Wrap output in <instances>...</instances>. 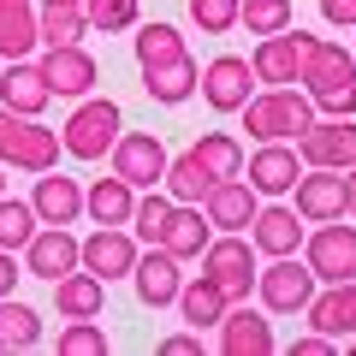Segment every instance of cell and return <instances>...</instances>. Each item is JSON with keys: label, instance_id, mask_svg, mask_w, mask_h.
<instances>
[{"label": "cell", "instance_id": "obj_1", "mask_svg": "<svg viewBox=\"0 0 356 356\" xmlns=\"http://www.w3.org/2000/svg\"><path fill=\"white\" fill-rule=\"evenodd\" d=\"M303 95L315 102L321 119H350L356 113V54L344 42L315 36L309 65H303Z\"/></svg>", "mask_w": 356, "mask_h": 356}, {"label": "cell", "instance_id": "obj_2", "mask_svg": "<svg viewBox=\"0 0 356 356\" xmlns=\"http://www.w3.org/2000/svg\"><path fill=\"white\" fill-rule=\"evenodd\" d=\"M238 119L255 143H291L315 119V102L303 95V83H280V89H255L250 102L238 107Z\"/></svg>", "mask_w": 356, "mask_h": 356}, {"label": "cell", "instance_id": "obj_3", "mask_svg": "<svg viewBox=\"0 0 356 356\" xmlns=\"http://www.w3.org/2000/svg\"><path fill=\"white\" fill-rule=\"evenodd\" d=\"M119 131H125V113H119L113 95H77L72 119L60 125V149L72 154V161H102Z\"/></svg>", "mask_w": 356, "mask_h": 356}, {"label": "cell", "instance_id": "obj_4", "mask_svg": "<svg viewBox=\"0 0 356 356\" xmlns=\"http://www.w3.org/2000/svg\"><path fill=\"white\" fill-rule=\"evenodd\" d=\"M0 166H13V172H48V166H60V131L0 107Z\"/></svg>", "mask_w": 356, "mask_h": 356}, {"label": "cell", "instance_id": "obj_5", "mask_svg": "<svg viewBox=\"0 0 356 356\" xmlns=\"http://www.w3.org/2000/svg\"><path fill=\"white\" fill-rule=\"evenodd\" d=\"M303 261L321 285H339V280H356V220L339 214V220H315V232H303Z\"/></svg>", "mask_w": 356, "mask_h": 356}, {"label": "cell", "instance_id": "obj_6", "mask_svg": "<svg viewBox=\"0 0 356 356\" xmlns=\"http://www.w3.org/2000/svg\"><path fill=\"white\" fill-rule=\"evenodd\" d=\"M315 285L321 280L309 273L303 255H267V267H255V297H261L267 315H303Z\"/></svg>", "mask_w": 356, "mask_h": 356}, {"label": "cell", "instance_id": "obj_7", "mask_svg": "<svg viewBox=\"0 0 356 356\" xmlns=\"http://www.w3.org/2000/svg\"><path fill=\"white\" fill-rule=\"evenodd\" d=\"M196 261H202V273L226 291V303H243V297L255 291V243L243 238V232H214Z\"/></svg>", "mask_w": 356, "mask_h": 356}, {"label": "cell", "instance_id": "obj_8", "mask_svg": "<svg viewBox=\"0 0 356 356\" xmlns=\"http://www.w3.org/2000/svg\"><path fill=\"white\" fill-rule=\"evenodd\" d=\"M309 48H315V36H309V30H291V24L273 30V36H261V42H255V54H250L255 83H267V89H280V83H303Z\"/></svg>", "mask_w": 356, "mask_h": 356}, {"label": "cell", "instance_id": "obj_9", "mask_svg": "<svg viewBox=\"0 0 356 356\" xmlns=\"http://www.w3.org/2000/svg\"><path fill=\"white\" fill-rule=\"evenodd\" d=\"M297 161L303 166H339V172H350L356 166V113L350 119H309L303 131H297Z\"/></svg>", "mask_w": 356, "mask_h": 356}, {"label": "cell", "instance_id": "obj_10", "mask_svg": "<svg viewBox=\"0 0 356 356\" xmlns=\"http://www.w3.org/2000/svg\"><path fill=\"white\" fill-rule=\"evenodd\" d=\"M107 161H113V172L125 178L131 191H154L166 178V143L154 137V131H119L113 137V149H107Z\"/></svg>", "mask_w": 356, "mask_h": 356}, {"label": "cell", "instance_id": "obj_11", "mask_svg": "<svg viewBox=\"0 0 356 356\" xmlns=\"http://www.w3.org/2000/svg\"><path fill=\"white\" fill-rule=\"evenodd\" d=\"M137 250L143 243L131 238V226H95L89 238H77V267H89L95 280H131V267H137Z\"/></svg>", "mask_w": 356, "mask_h": 356}, {"label": "cell", "instance_id": "obj_12", "mask_svg": "<svg viewBox=\"0 0 356 356\" xmlns=\"http://www.w3.org/2000/svg\"><path fill=\"white\" fill-rule=\"evenodd\" d=\"M291 196H297V214L315 226V220H339V214H350V178L339 172V166H303L297 172V184H291Z\"/></svg>", "mask_w": 356, "mask_h": 356}, {"label": "cell", "instance_id": "obj_13", "mask_svg": "<svg viewBox=\"0 0 356 356\" xmlns=\"http://www.w3.org/2000/svg\"><path fill=\"white\" fill-rule=\"evenodd\" d=\"M42 77H48L54 95H65V102H77V95H89V89L102 83V65H95V54L83 48V42H60V48H42Z\"/></svg>", "mask_w": 356, "mask_h": 356}, {"label": "cell", "instance_id": "obj_14", "mask_svg": "<svg viewBox=\"0 0 356 356\" xmlns=\"http://www.w3.org/2000/svg\"><path fill=\"white\" fill-rule=\"evenodd\" d=\"M196 89H202V102L214 107V113H238L255 95V72H250L243 54H214V60L202 65V77H196Z\"/></svg>", "mask_w": 356, "mask_h": 356}, {"label": "cell", "instance_id": "obj_15", "mask_svg": "<svg viewBox=\"0 0 356 356\" xmlns=\"http://www.w3.org/2000/svg\"><path fill=\"white\" fill-rule=\"evenodd\" d=\"M303 232H309V220L297 214L291 202H280V196H261V208H255V220H250L255 255H297L303 250Z\"/></svg>", "mask_w": 356, "mask_h": 356}, {"label": "cell", "instance_id": "obj_16", "mask_svg": "<svg viewBox=\"0 0 356 356\" xmlns=\"http://www.w3.org/2000/svg\"><path fill=\"white\" fill-rule=\"evenodd\" d=\"M255 208H261V196H255V184L243 172L238 178H214L208 196H202V214H208V226H214V232H250Z\"/></svg>", "mask_w": 356, "mask_h": 356}, {"label": "cell", "instance_id": "obj_17", "mask_svg": "<svg viewBox=\"0 0 356 356\" xmlns=\"http://www.w3.org/2000/svg\"><path fill=\"white\" fill-rule=\"evenodd\" d=\"M131 285H137V297H143L149 309H172V303H178V285H184V261L166 255L161 243H149V250H137Z\"/></svg>", "mask_w": 356, "mask_h": 356}, {"label": "cell", "instance_id": "obj_18", "mask_svg": "<svg viewBox=\"0 0 356 356\" xmlns=\"http://www.w3.org/2000/svg\"><path fill=\"white\" fill-rule=\"evenodd\" d=\"M214 332H220V350L226 356H267L273 350V321H267V309H250V297L226 303Z\"/></svg>", "mask_w": 356, "mask_h": 356}, {"label": "cell", "instance_id": "obj_19", "mask_svg": "<svg viewBox=\"0 0 356 356\" xmlns=\"http://www.w3.org/2000/svg\"><path fill=\"white\" fill-rule=\"evenodd\" d=\"M24 273L30 280H65V273H72L77 267V238H72V226H36V238L24 243Z\"/></svg>", "mask_w": 356, "mask_h": 356}, {"label": "cell", "instance_id": "obj_20", "mask_svg": "<svg viewBox=\"0 0 356 356\" xmlns=\"http://www.w3.org/2000/svg\"><path fill=\"white\" fill-rule=\"evenodd\" d=\"M309 327L327 332L332 344L356 339V280H339V285H315V297H309Z\"/></svg>", "mask_w": 356, "mask_h": 356}, {"label": "cell", "instance_id": "obj_21", "mask_svg": "<svg viewBox=\"0 0 356 356\" xmlns=\"http://www.w3.org/2000/svg\"><path fill=\"white\" fill-rule=\"evenodd\" d=\"M48 102H54V89H48V77H42L36 60H6L0 65V107H13L24 119H42Z\"/></svg>", "mask_w": 356, "mask_h": 356}, {"label": "cell", "instance_id": "obj_22", "mask_svg": "<svg viewBox=\"0 0 356 356\" xmlns=\"http://www.w3.org/2000/svg\"><path fill=\"white\" fill-rule=\"evenodd\" d=\"M30 208H36L42 226H77V214H83V184H77V178H65L60 166H48V172H36Z\"/></svg>", "mask_w": 356, "mask_h": 356}, {"label": "cell", "instance_id": "obj_23", "mask_svg": "<svg viewBox=\"0 0 356 356\" xmlns=\"http://www.w3.org/2000/svg\"><path fill=\"white\" fill-rule=\"evenodd\" d=\"M208 238H214V226H208V214H202V202H172V214H166V226H161V250L166 255H178V261H196V255L208 250Z\"/></svg>", "mask_w": 356, "mask_h": 356}, {"label": "cell", "instance_id": "obj_24", "mask_svg": "<svg viewBox=\"0 0 356 356\" xmlns=\"http://www.w3.org/2000/svg\"><path fill=\"white\" fill-rule=\"evenodd\" d=\"M297 172H303L297 143H261V149L250 154V184H255V196H291Z\"/></svg>", "mask_w": 356, "mask_h": 356}, {"label": "cell", "instance_id": "obj_25", "mask_svg": "<svg viewBox=\"0 0 356 356\" xmlns=\"http://www.w3.org/2000/svg\"><path fill=\"white\" fill-rule=\"evenodd\" d=\"M54 303H60V321H89L107 309V280H95L89 267H72L65 280H54Z\"/></svg>", "mask_w": 356, "mask_h": 356}, {"label": "cell", "instance_id": "obj_26", "mask_svg": "<svg viewBox=\"0 0 356 356\" xmlns=\"http://www.w3.org/2000/svg\"><path fill=\"white\" fill-rule=\"evenodd\" d=\"M178 321H191L196 332H214L220 327V315H226V291H220L208 273H191V280L178 285Z\"/></svg>", "mask_w": 356, "mask_h": 356}, {"label": "cell", "instance_id": "obj_27", "mask_svg": "<svg viewBox=\"0 0 356 356\" xmlns=\"http://www.w3.org/2000/svg\"><path fill=\"white\" fill-rule=\"evenodd\" d=\"M196 77H202V65H196L191 54H178V60H166V65H143V89H149L161 107L191 102V95H196Z\"/></svg>", "mask_w": 356, "mask_h": 356}, {"label": "cell", "instance_id": "obj_28", "mask_svg": "<svg viewBox=\"0 0 356 356\" xmlns=\"http://www.w3.org/2000/svg\"><path fill=\"white\" fill-rule=\"evenodd\" d=\"M36 48V0H0V60H30Z\"/></svg>", "mask_w": 356, "mask_h": 356}, {"label": "cell", "instance_id": "obj_29", "mask_svg": "<svg viewBox=\"0 0 356 356\" xmlns=\"http://www.w3.org/2000/svg\"><path fill=\"white\" fill-rule=\"evenodd\" d=\"M131 208H137V191H131L125 178H95L83 191V214L95 220V226H131Z\"/></svg>", "mask_w": 356, "mask_h": 356}, {"label": "cell", "instance_id": "obj_30", "mask_svg": "<svg viewBox=\"0 0 356 356\" xmlns=\"http://www.w3.org/2000/svg\"><path fill=\"white\" fill-rule=\"evenodd\" d=\"M36 36H42V48H60V42H83V36H89L83 0H36Z\"/></svg>", "mask_w": 356, "mask_h": 356}, {"label": "cell", "instance_id": "obj_31", "mask_svg": "<svg viewBox=\"0 0 356 356\" xmlns=\"http://www.w3.org/2000/svg\"><path fill=\"white\" fill-rule=\"evenodd\" d=\"M191 154L208 166V178H238L243 172V143L232 137V131H202V137L191 143Z\"/></svg>", "mask_w": 356, "mask_h": 356}, {"label": "cell", "instance_id": "obj_32", "mask_svg": "<svg viewBox=\"0 0 356 356\" xmlns=\"http://www.w3.org/2000/svg\"><path fill=\"white\" fill-rule=\"evenodd\" d=\"M208 184H214V178H208V166L196 161L191 149L166 161V178H161V191L172 196V202H202V196H208Z\"/></svg>", "mask_w": 356, "mask_h": 356}, {"label": "cell", "instance_id": "obj_33", "mask_svg": "<svg viewBox=\"0 0 356 356\" xmlns=\"http://www.w3.org/2000/svg\"><path fill=\"white\" fill-rule=\"evenodd\" d=\"M42 344V315L18 297H0V350H30Z\"/></svg>", "mask_w": 356, "mask_h": 356}, {"label": "cell", "instance_id": "obj_34", "mask_svg": "<svg viewBox=\"0 0 356 356\" xmlns=\"http://www.w3.org/2000/svg\"><path fill=\"white\" fill-rule=\"evenodd\" d=\"M178 54H191L184 48V36H178L172 24H137V65H166V60H178Z\"/></svg>", "mask_w": 356, "mask_h": 356}, {"label": "cell", "instance_id": "obj_35", "mask_svg": "<svg viewBox=\"0 0 356 356\" xmlns=\"http://www.w3.org/2000/svg\"><path fill=\"white\" fill-rule=\"evenodd\" d=\"M166 214H172V196L154 184V191H137V208H131V238L137 243H154L166 226Z\"/></svg>", "mask_w": 356, "mask_h": 356}, {"label": "cell", "instance_id": "obj_36", "mask_svg": "<svg viewBox=\"0 0 356 356\" xmlns=\"http://www.w3.org/2000/svg\"><path fill=\"white\" fill-rule=\"evenodd\" d=\"M297 18L291 0H238V24L250 30V36H273V30H285Z\"/></svg>", "mask_w": 356, "mask_h": 356}, {"label": "cell", "instance_id": "obj_37", "mask_svg": "<svg viewBox=\"0 0 356 356\" xmlns=\"http://www.w3.org/2000/svg\"><path fill=\"white\" fill-rule=\"evenodd\" d=\"M36 226H42V220H36V208H30V202H18V196H0V250H24V243L30 238H36Z\"/></svg>", "mask_w": 356, "mask_h": 356}, {"label": "cell", "instance_id": "obj_38", "mask_svg": "<svg viewBox=\"0 0 356 356\" xmlns=\"http://www.w3.org/2000/svg\"><path fill=\"white\" fill-rule=\"evenodd\" d=\"M89 30L102 36H119V30H137V0H83Z\"/></svg>", "mask_w": 356, "mask_h": 356}, {"label": "cell", "instance_id": "obj_39", "mask_svg": "<svg viewBox=\"0 0 356 356\" xmlns=\"http://www.w3.org/2000/svg\"><path fill=\"white\" fill-rule=\"evenodd\" d=\"M191 24L202 36H226L238 30V0H191Z\"/></svg>", "mask_w": 356, "mask_h": 356}, {"label": "cell", "instance_id": "obj_40", "mask_svg": "<svg viewBox=\"0 0 356 356\" xmlns=\"http://www.w3.org/2000/svg\"><path fill=\"white\" fill-rule=\"evenodd\" d=\"M60 350H65V356H107V332L95 327V315H89V321H72V327L60 332Z\"/></svg>", "mask_w": 356, "mask_h": 356}, {"label": "cell", "instance_id": "obj_41", "mask_svg": "<svg viewBox=\"0 0 356 356\" xmlns=\"http://www.w3.org/2000/svg\"><path fill=\"white\" fill-rule=\"evenodd\" d=\"M321 18H327L332 30H350L356 24V0H321Z\"/></svg>", "mask_w": 356, "mask_h": 356}, {"label": "cell", "instance_id": "obj_42", "mask_svg": "<svg viewBox=\"0 0 356 356\" xmlns=\"http://www.w3.org/2000/svg\"><path fill=\"white\" fill-rule=\"evenodd\" d=\"M327 350H339V344H332V339H327V332H315V327H309V332H303V339H297V344H291V356H327Z\"/></svg>", "mask_w": 356, "mask_h": 356}, {"label": "cell", "instance_id": "obj_43", "mask_svg": "<svg viewBox=\"0 0 356 356\" xmlns=\"http://www.w3.org/2000/svg\"><path fill=\"white\" fill-rule=\"evenodd\" d=\"M161 350H166V356H196V350H202V332H196V327H191V332H172Z\"/></svg>", "mask_w": 356, "mask_h": 356}, {"label": "cell", "instance_id": "obj_44", "mask_svg": "<svg viewBox=\"0 0 356 356\" xmlns=\"http://www.w3.org/2000/svg\"><path fill=\"white\" fill-rule=\"evenodd\" d=\"M24 280V267H18V255L13 250H0V297H13V285Z\"/></svg>", "mask_w": 356, "mask_h": 356}, {"label": "cell", "instance_id": "obj_45", "mask_svg": "<svg viewBox=\"0 0 356 356\" xmlns=\"http://www.w3.org/2000/svg\"><path fill=\"white\" fill-rule=\"evenodd\" d=\"M344 178H350V220H356V166H350V172H344Z\"/></svg>", "mask_w": 356, "mask_h": 356}, {"label": "cell", "instance_id": "obj_46", "mask_svg": "<svg viewBox=\"0 0 356 356\" xmlns=\"http://www.w3.org/2000/svg\"><path fill=\"white\" fill-rule=\"evenodd\" d=\"M0 196H6V166H0Z\"/></svg>", "mask_w": 356, "mask_h": 356}, {"label": "cell", "instance_id": "obj_47", "mask_svg": "<svg viewBox=\"0 0 356 356\" xmlns=\"http://www.w3.org/2000/svg\"><path fill=\"white\" fill-rule=\"evenodd\" d=\"M350 30H356V24H350ZM350 54H356V48H350Z\"/></svg>", "mask_w": 356, "mask_h": 356}]
</instances>
